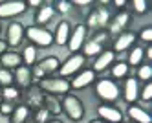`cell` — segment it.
I'll use <instances>...</instances> for the list:
<instances>
[{
	"instance_id": "cell-44",
	"label": "cell",
	"mask_w": 152,
	"mask_h": 123,
	"mask_svg": "<svg viewBox=\"0 0 152 123\" xmlns=\"http://www.w3.org/2000/svg\"><path fill=\"white\" fill-rule=\"evenodd\" d=\"M48 123H62V121H61V119H50Z\"/></svg>"
},
{
	"instance_id": "cell-13",
	"label": "cell",
	"mask_w": 152,
	"mask_h": 123,
	"mask_svg": "<svg viewBox=\"0 0 152 123\" xmlns=\"http://www.w3.org/2000/svg\"><path fill=\"white\" fill-rule=\"evenodd\" d=\"M97 114H99V119H103L104 123H121L123 121V112L114 105L101 103L97 107Z\"/></svg>"
},
{
	"instance_id": "cell-12",
	"label": "cell",
	"mask_w": 152,
	"mask_h": 123,
	"mask_svg": "<svg viewBox=\"0 0 152 123\" xmlns=\"http://www.w3.org/2000/svg\"><path fill=\"white\" fill-rule=\"evenodd\" d=\"M136 41H137V35L134 31H123V33H119V35L114 39V44H112V52L114 53H117V52H126V50H130L136 44Z\"/></svg>"
},
{
	"instance_id": "cell-40",
	"label": "cell",
	"mask_w": 152,
	"mask_h": 123,
	"mask_svg": "<svg viewBox=\"0 0 152 123\" xmlns=\"http://www.w3.org/2000/svg\"><path fill=\"white\" fill-rule=\"evenodd\" d=\"M73 6H92L94 2L92 0H75V2H72Z\"/></svg>"
},
{
	"instance_id": "cell-41",
	"label": "cell",
	"mask_w": 152,
	"mask_h": 123,
	"mask_svg": "<svg viewBox=\"0 0 152 123\" xmlns=\"http://www.w3.org/2000/svg\"><path fill=\"white\" fill-rule=\"evenodd\" d=\"M6 52H7V44H6V41L0 39V57H2V53H6Z\"/></svg>"
},
{
	"instance_id": "cell-37",
	"label": "cell",
	"mask_w": 152,
	"mask_h": 123,
	"mask_svg": "<svg viewBox=\"0 0 152 123\" xmlns=\"http://www.w3.org/2000/svg\"><path fill=\"white\" fill-rule=\"evenodd\" d=\"M137 39H141V41H143V42H147V44H150L152 42V28H143V29H141L139 31V35H137Z\"/></svg>"
},
{
	"instance_id": "cell-45",
	"label": "cell",
	"mask_w": 152,
	"mask_h": 123,
	"mask_svg": "<svg viewBox=\"0 0 152 123\" xmlns=\"http://www.w3.org/2000/svg\"><path fill=\"white\" fill-rule=\"evenodd\" d=\"M90 123H104V121H103V119H92Z\"/></svg>"
},
{
	"instance_id": "cell-32",
	"label": "cell",
	"mask_w": 152,
	"mask_h": 123,
	"mask_svg": "<svg viewBox=\"0 0 152 123\" xmlns=\"http://www.w3.org/2000/svg\"><path fill=\"white\" fill-rule=\"evenodd\" d=\"M150 77H152V66L147 63V64H141V66H137V77L136 79H139V81H150Z\"/></svg>"
},
{
	"instance_id": "cell-14",
	"label": "cell",
	"mask_w": 152,
	"mask_h": 123,
	"mask_svg": "<svg viewBox=\"0 0 152 123\" xmlns=\"http://www.w3.org/2000/svg\"><path fill=\"white\" fill-rule=\"evenodd\" d=\"M44 92L40 90L39 86H33L31 85L29 88H26V94L22 96L24 97V105L26 107H29V108H35V110H39V108H42V105H44Z\"/></svg>"
},
{
	"instance_id": "cell-25",
	"label": "cell",
	"mask_w": 152,
	"mask_h": 123,
	"mask_svg": "<svg viewBox=\"0 0 152 123\" xmlns=\"http://www.w3.org/2000/svg\"><path fill=\"white\" fill-rule=\"evenodd\" d=\"M145 61V50L141 46H132L128 52V66H141Z\"/></svg>"
},
{
	"instance_id": "cell-19",
	"label": "cell",
	"mask_w": 152,
	"mask_h": 123,
	"mask_svg": "<svg viewBox=\"0 0 152 123\" xmlns=\"http://www.w3.org/2000/svg\"><path fill=\"white\" fill-rule=\"evenodd\" d=\"M70 33H72V26L68 20H61L57 24V29L53 33V42L59 44V46H64L68 44V39H70Z\"/></svg>"
},
{
	"instance_id": "cell-18",
	"label": "cell",
	"mask_w": 152,
	"mask_h": 123,
	"mask_svg": "<svg viewBox=\"0 0 152 123\" xmlns=\"http://www.w3.org/2000/svg\"><path fill=\"white\" fill-rule=\"evenodd\" d=\"M123 97L128 105H134L139 99V81L136 77H126L125 86H123Z\"/></svg>"
},
{
	"instance_id": "cell-23",
	"label": "cell",
	"mask_w": 152,
	"mask_h": 123,
	"mask_svg": "<svg viewBox=\"0 0 152 123\" xmlns=\"http://www.w3.org/2000/svg\"><path fill=\"white\" fill-rule=\"evenodd\" d=\"M31 118V108L26 107L24 103L15 105L11 116H9V123H28V119Z\"/></svg>"
},
{
	"instance_id": "cell-46",
	"label": "cell",
	"mask_w": 152,
	"mask_h": 123,
	"mask_svg": "<svg viewBox=\"0 0 152 123\" xmlns=\"http://www.w3.org/2000/svg\"><path fill=\"white\" fill-rule=\"evenodd\" d=\"M0 103H2V86H0Z\"/></svg>"
},
{
	"instance_id": "cell-15",
	"label": "cell",
	"mask_w": 152,
	"mask_h": 123,
	"mask_svg": "<svg viewBox=\"0 0 152 123\" xmlns=\"http://www.w3.org/2000/svg\"><path fill=\"white\" fill-rule=\"evenodd\" d=\"M13 81L17 85L18 90H26L33 83V75H31V68L29 66H18L17 70H13Z\"/></svg>"
},
{
	"instance_id": "cell-6",
	"label": "cell",
	"mask_w": 152,
	"mask_h": 123,
	"mask_svg": "<svg viewBox=\"0 0 152 123\" xmlns=\"http://www.w3.org/2000/svg\"><path fill=\"white\" fill-rule=\"evenodd\" d=\"M108 22H110V13H108V9L99 6L95 7L94 11H90V15L86 17V29H92V31H101L108 26Z\"/></svg>"
},
{
	"instance_id": "cell-5",
	"label": "cell",
	"mask_w": 152,
	"mask_h": 123,
	"mask_svg": "<svg viewBox=\"0 0 152 123\" xmlns=\"http://www.w3.org/2000/svg\"><path fill=\"white\" fill-rule=\"evenodd\" d=\"M61 105H62V112L68 116V119H72V121L77 123V121H81L84 118V105H83V101H81L77 96L66 94Z\"/></svg>"
},
{
	"instance_id": "cell-20",
	"label": "cell",
	"mask_w": 152,
	"mask_h": 123,
	"mask_svg": "<svg viewBox=\"0 0 152 123\" xmlns=\"http://www.w3.org/2000/svg\"><path fill=\"white\" fill-rule=\"evenodd\" d=\"M53 15H55L53 4L44 2V4H42V6L37 9V13H35V26H42V28H44V24H48Z\"/></svg>"
},
{
	"instance_id": "cell-17",
	"label": "cell",
	"mask_w": 152,
	"mask_h": 123,
	"mask_svg": "<svg viewBox=\"0 0 152 123\" xmlns=\"http://www.w3.org/2000/svg\"><path fill=\"white\" fill-rule=\"evenodd\" d=\"M115 63V53L112 52V50H103L99 55L95 57V61H94V72L95 74H99V72H104V70H108L110 66Z\"/></svg>"
},
{
	"instance_id": "cell-29",
	"label": "cell",
	"mask_w": 152,
	"mask_h": 123,
	"mask_svg": "<svg viewBox=\"0 0 152 123\" xmlns=\"http://www.w3.org/2000/svg\"><path fill=\"white\" fill-rule=\"evenodd\" d=\"M35 61H37V48L33 46V44H29V46H26L24 52H22V64L33 66Z\"/></svg>"
},
{
	"instance_id": "cell-34",
	"label": "cell",
	"mask_w": 152,
	"mask_h": 123,
	"mask_svg": "<svg viewBox=\"0 0 152 123\" xmlns=\"http://www.w3.org/2000/svg\"><path fill=\"white\" fill-rule=\"evenodd\" d=\"M92 41L97 42V44H101V46L104 48V44L110 41V35H108V31H106V29H101V31H95V33H94Z\"/></svg>"
},
{
	"instance_id": "cell-43",
	"label": "cell",
	"mask_w": 152,
	"mask_h": 123,
	"mask_svg": "<svg viewBox=\"0 0 152 123\" xmlns=\"http://www.w3.org/2000/svg\"><path fill=\"white\" fill-rule=\"evenodd\" d=\"M112 4H114V6H117V7H125V6H126V2H125V0H114Z\"/></svg>"
},
{
	"instance_id": "cell-2",
	"label": "cell",
	"mask_w": 152,
	"mask_h": 123,
	"mask_svg": "<svg viewBox=\"0 0 152 123\" xmlns=\"http://www.w3.org/2000/svg\"><path fill=\"white\" fill-rule=\"evenodd\" d=\"M119 85L114 79H108V77H103V79H95V96L101 99L104 105H112L119 99Z\"/></svg>"
},
{
	"instance_id": "cell-42",
	"label": "cell",
	"mask_w": 152,
	"mask_h": 123,
	"mask_svg": "<svg viewBox=\"0 0 152 123\" xmlns=\"http://www.w3.org/2000/svg\"><path fill=\"white\" fill-rule=\"evenodd\" d=\"M143 50H145V57L150 61V59H152V46L148 44V46H147V48H143Z\"/></svg>"
},
{
	"instance_id": "cell-21",
	"label": "cell",
	"mask_w": 152,
	"mask_h": 123,
	"mask_svg": "<svg viewBox=\"0 0 152 123\" xmlns=\"http://www.w3.org/2000/svg\"><path fill=\"white\" fill-rule=\"evenodd\" d=\"M0 64L6 70H17L18 66H22V55L17 52H6L0 57Z\"/></svg>"
},
{
	"instance_id": "cell-28",
	"label": "cell",
	"mask_w": 152,
	"mask_h": 123,
	"mask_svg": "<svg viewBox=\"0 0 152 123\" xmlns=\"http://www.w3.org/2000/svg\"><path fill=\"white\" fill-rule=\"evenodd\" d=\"M103 50L104 48L101 46V44H97V42H94L90 39V41H86L84 46H83V55H84V57H97Z\"/></svg>"
},
{
	"instance_id": "cell-4",
	"label": "cell",
	"mask_w": 152,
	"mask_h": 123,
	"mask_svg": "<svg viewBox=\"0 0 152 123\" xmlns=\"http://www.w3.org/2000/svg\"><path fill=\"white\" fill-rule=\"evenodd\" d=\"M61 61L55 57V55H50V57H44L39 64H35L31 68V75H33V81H40L44 77H50L55 72H59Z\"/></svg>"
},
{
	"instance_id": "cell-1",
	"label": "cell",
	"mask_w": 152,
	"mask_h": 123,
	"mask_svg": "<svg viewBox=\"0 0 152 123\" xmlns=\"http://www.w3.org/2000/svg\"><path fill=\"white\" fill-rule=\"evenodd\" d=\"M37 86H39L44 94H48V96H55V97H57V96H66V94H70V90H72L70 81L64 79V77H61V75H50V77H44V79L39 81Z\"/></svg>"
},
{
	"instance_id": "cell-36",
	"label": "cell",
	"mask_w": 152,
	"mask_h": 123,
	"mask_svg": "<svg viewBox=\"0 0 152 123\" xmlns=\"http://www.w3.org/2000/svg\"><path fill=\"white\" fill-rule=\"evenodd\" d=\"M132 7H134V13H137V15H145L147 13V2L145 0H134Z\"/></svg>"
},
{
	"instance_id": "cell-24",
	"label": "cell",
	"mask_w": 152,
	"mask_h": 123,
	"mask_svg": "<svg viewBox=\"0 0 152 123\" xmlns=\"http://www.w3.org/2000/svg\"><path fill=\"white\" fill-rule=\"evenodd\" d=\"M42 108H46L50 116H59V114L62 112L61 101H59L55 96H48V94L44 96V105H42Z\"/></svg>"
},
{
	"instance_id": "cell-47",
	"label": "cell",
	"mask_w": 152,
	"mask_h": 123,
	"mask_svg": "<svg viewBox=\"0 0 152 123\" xmlns=\"http://www.w3.org/2000/svg\"><path fill=\"white\" fill-rule=\"evenodd\" d=\"M0 31H2V22H0Z\"/></svg>"
},
{
	"instance_id": "cell-33",
	"label": "cell",
	"mask_w": 152,
	"mask_h": 123,
	"mask_svg": "<svg viewBox=\"0 0 152 123\" xmlns=\"http://www.w3.org/2000/svg\"><path fill=\"white\" fill-rule=\"evenodd\" d=\"M139 99L145 103H150L152 101V85L150 83H145L143 88H139Z\"/></svg>"
},
{
	"instance_id": "cell-35",
	"label": "cell",
	"mask_w": 152,
	"mask_h": 123,
	"mask_svg": "<svg viewBox=\"0 0 152 123\" xmlns=\"http://www.w3.org/2000/svg\"><path fill=\"white\" fill-rule=\"evenodd\" d=\"M33 121L35 123H48L50 121V114H48V110L46 108H39L35 116H33Z\"/></svg>"
},
{
	"instance_id": "cell-11",
	"label": "cell",
	"mask_w": 152,
	"mask_h": 123,
	"mask_svg": "<svg viewBox=\"0 0 152 123\" xmlns=\"http://www.w3.org/2000/svg\"><path fill=\"white\" fill-rule=\"evenodd\" d=\"M24 39H26V28L20 22H11L6 31V44L9 48H17L22 44Z\"/></svg>"
},
{
	"instance_id": "cell-38",
	"label": "cell",
	"mask_w": 152,
	"mask_h": 123,
	"mask_svg": "<svg viewBox=\"0 0 152 123\" xmlns=\"http://www.w3.org/2000/svg\"><path fill=\"white\" fill-rule=\"evenodd\" d=\"M13 108H15V105L13 103H7V101H2L0 103V116H11V112H13Z\"/></svg>"
},
{
	"instance_id": "cell-27",
	"label": "cell",
	"mask_w": 152,
	"mask_h": 123,
	"mask_svg": "<svg viewBox=\"0 0 152 123\" xmlns=\"http://www.w3.org/2000/svg\"><path fill=\"white\" fill-rule=\"evenodd\" d=\"M128 70H130V66L123 61H119V63H114L110 66V74H112V79H125V77L128 75Z\"/></svg>"
},
{
	"instance_id": "cell-9",
	"label": "cell",
	"mask_w": 152,
	"mask_h": 123,
	"mask_svg": "<svg viewBox=\"0 0 152 123\" xmlns=\"http://www.w3.org/2000/svg\"><path fill=\"white\" fill-rule=\"evenodd\" d=\"M130 20H132V15L128 13V11H119V13L115 17L110 18V22H108V35L112 37H117L119 33L126 31V26L130 24Z\"/></svg>"
},
{
	"instance_id": "cell-31",
	"label": "cell",
	"mask_w": 152,
	"mask_h": 123,
	"mask_svg": "<svg viewBox=\"0 0 152 123\" xmlns=\"http://www.w3.org/2000/svg\"><path fill=\"white\" fill-rule=\"evenodd\" d=\"M72 7H73V4L70 0H57V2H53V9L61 15H68L72 11Z\"/></svg>"
},
{
	"instance_id": "cell-3",
	"label": "cell",
	"mask_w": 152,
	"mask_h": 123,
	"mask_svg": "<svg viewBox=\"0 0 152 123\" xmlns=\"http://www.w3.org/2000/svg\"><path fill=\"white\" fill-rule=\"evenodd\" d=\"M26 39H29V42L37 48H48L53 44V33L48 31L42 26H28L26 28Z\"/></svg>"
},
{
	"instance_id": "cell-7",
	"label": "cell",
	"mask_w": 152,
	"mask_h": 123,
	"mask_svg": "<svg viewBox=\"0 0 152 123\" xmlns=\"http://www.w3.org/2000/svg\"><path fill=\"white\" fill-rule=\"evenodd\" d=\"M84 63H86V57H84L83 53H72L70 57L59 66V74H61V77L68 79V77H72V75H75V74H79V72L83 70Z\"/></svg>"
},
{
	"instance_id": "cell-30",
	"label": "cell",
	"mask_w": 152,
	"mask_h": 123,
	"mask_svg": "<svg viewBox=\"0 0 152 123\" xmlns=\"http://www.w3.org/2000/svg\"><path fill=\"white\" fill-rule=\"evenodd\" d=\"M13 70H6V68H0V86L6 88V86H13Z\"/></svg>"
},
{
	"instance_id": "cell-39",
	"label": "cell",
	"mask_w": 152,
	"mask_h": 123,
	"mask_svg": "<svg viewBox=\"0 0 152 123\" xmlns=\"http://www.w3.org/2000/svg\"><path fill=\"white\" fill-rule=\"evenodd\" d=\"M42 4V0H29V2H26V6H29V7H40Z\"/></svg>"
},
{
	"instance_id": "cell-8",
	"label": "cell",
	"mask_w": 152,
	"mask_h": 123,
	"mask_svg": "<svg viewBox=\"0 0 152 123\" xmlns=\"http://www.w3.org/2000/svg\"><path fill=\"white\" fill-rule=\"evenodd\" d=\"M26 2L22 0H4V2H0V20L2 18H15L18 15L26 13Z\"/></svg>"
},
{
	"instance_id": "cell-10",
	"label": "cell",
	"mask_w": 152,
	"mask_h": 123,
	"mask_svg": "<svg viewBox=\"0 0 152 123\" xmlns=\"http://www.w3.org/2000/svg\"><path fill=\"white\" fill-rule=\"evenodd\" d=\"M86 35H88V29H86L84 24H77L72 33H70V39H68V48L72 53H79L84 46V42H86Z\"/></svg>"
},
{
	"instance_id": "cell-22",
	"label": "cell",
	"mask_w": 152,
	"mask_h": 123,
	"mask_svg": "<svg viewBox=\"0 0 152 123\" xmlns=\"http://www.w3.org/2000/svg\"><path fill=\"white\" fill-rule=\"evenodd\" d=\"M128 116L134 123H152V116L148 114V110L141 108L139 105H128Z\"/></svg>"
},
{
	"instance_id": "cell-16",
	"label": "cell",
	"mask_w": 152,
	"mask_h": 123,
	"mask_svg": "<svg viewBox=\"0 0 152 123\" xmlns=\"http://www.w3.org/2000/svg\"><path fill=\"white\" fill-rule=\"evenodd\" d=\"M92 83H95V72L90 70H81L79 74L73 75V81H70V86L73 90H83V88L90 86Z\"/></svg>"
},
{
	"instance_id": "cell-26",
	"label": "cell",
	"mask_w": 152,
	"mask_h": 123,
	"mask_svg": "<svg viewBox=\"0 0 152 123\" xmlns=\"http://www.w3.org/2000/svg\"><path fill=\"white\" fill-rule=\"evenodd\" d=\"M20 97H22V94H20V90L17 86H6L2 88V101H7V103H18Z\"/></svg>"
}]
</instances>
